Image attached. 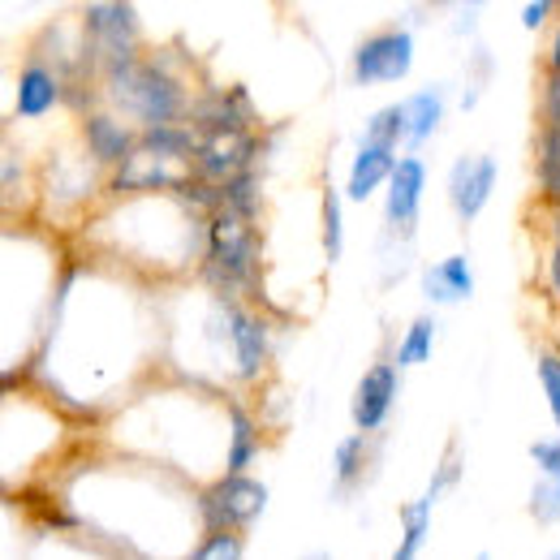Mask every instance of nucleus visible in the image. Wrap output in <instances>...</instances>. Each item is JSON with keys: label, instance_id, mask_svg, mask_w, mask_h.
I'll return each mask as SVG.
<instances>
[{"label": "nucleus", "instance_id": "nucleus-1", "mask_svg": "<svg viewBox=\"0 0 560 560\" xmlns=\"http://www.w3.org/2000/svg\"><path fill=\"white\" fill-rule=\"evenodd\" d=\"M104 86H108L113 104L126 108L130 117H139L142 126L190 117V100H186L182 82L168 70H160V61L121 57V61L104 66Z\"/></svg>", "mask_w": 560, "mask_h": 560}, {"label": "nucleus", "instance_id": "nucleus-2", "mask_svg": "<svg viewBox=\"0 0 560 560\" xmlns=\"http://www.w3.org/2000/svg\"><path fill=\"white\" fill-rule=\"evenodd\" d=\"M255 277H259V237H255V220H250V215H237L233 208L211 211L203 280H208L224 302H237L242 293L255 289Z\"/></svg>", "mask_w": 560, "mask_h": 560}, {"label": "nucleus", "instance_id": "nucleus-3", "mask_svg": "<svg viewBox=\"0 0 560 560\" xmlns=\"http://www.w3.org/2000/svg\"><path fill=\"white\" fill-rule=\"evenodd\" d=\"M268 509V488L259 479H250L246 470H229L220 483H211L203 495H199V517L208 530H246L264 517Z\"/></svg>", "mask_w": 560, "mask_h": 560}, {"label": "nucleus", "instance_id": "nucleus-4", "mask_svg": "<svg viewBox=\"0 0 560 560\" xmlns=\"http://www.w3.org/2000/svg\"><path fill=\"white\" fill-rule=\"evenodd\" d=\"M415 70V35L393 26V31H375L358 44L353 52V82L358 86H380V82H401Z\"/></svg>", "mask_w": 560, "mask_h": 560}, {"label": "nucleus", "instance_id": "nucleus-5", "mask_svg": "<svg viewBox=\"0 0 560 560\" xmlns=\"http://www.w3.org/2000/svg\"><path fill=\"white\" fill-rule=\"evenodd\" d=\"M255 135L250 130H211L203 135L199 151L190 155V173L215 182V186H229L233 177H242L250 164H255Z\"/></svg>", "mask_w": 560, "mask_h": 560}, {"label": "nucleus", "instance_id": "nucleus-6", "mask_svg": "<svg viewBox=\"0 0 560 560\" xmlns=\"http://www.w3.org/2000/svg\"><path fill=\"white\" fill-rule=\"evenodd\" d=\"M86 35H91V52L100 66H113L121 57H135L139 44V22L135 9L126 0H100L86 9Z\"/></svg>", "mask_w": 560, "mask_h": 560}, {"label": "nucleus", "instance_id": "nucleus-7", "mask_svg": "<svg viewBox=\"0 0 560 560\" xmlns=\"http://www.w3.org/2000/svg\"><path fill=\"white\" fill-rule=\"evenodd\" d=\"M397 388H401V366L397 362H375L366 366V375L358 380L350 401V419L358 431L375 435L384 431V422L393 415V401H397Z\"/></svg>", "mask_w": 560, "mask_h": 560}, {"label": "nucleus", "instance_id": "nucleus-8", "mask_svg": "<svg viewBox=\"0 0 560 560\" xmlns=\"http://www.w3.org/2000/svg\"><path fill=\"white\" fill-rule=\"evenodd\" d=\"M422 190H427V164H422L419 155L397 160V168L388 177V199H384V220H388L393 233L415 237V224H419L422 211Z\"/></svg>", "mask_w": 560, "mask_h": 560}, {"label": "nucleus", "instance_id": "nucleus-9", "mask_svg": "<svg viewBox=\"0 0 560 560\" xmlns=\"http://www.w3.org/2000/svg\"><path fill=\"white\" fill-rule=\"evenodd\" d=\"M491 190H495V160L491 155H462L448 173V203L457 211L462 224H475L488 208Z\"/></svg>", "mask_w": 560, "mask_h": 560}, {"label": "nucleus", "instance_id": "nucleus-10", "mask_svg": "<svg viewBox=\"0 0 560 560\" xmlns=\"http://www.w3.org/2000/svg\"><path fill=\"white\" fill-rule=\"evenodd\" d=\"M61 100H66V82L48 70L39 57H31V61L22 66V73H18V91H13V108H18V117L39 121V117H48Z\"/></svg>", "mask_w": 560, "mask_h": 560}, {"label": "nucleus", "instance_id": "nucleus-11", "mask_svg": "<svg viewBox=\"0 0 560 560\" xmlns=\"http://www.w3.org/2000/svg\"><path fill=\"white\" fill-rule=\"evenodd\" d=\"M224 328H229V341H233L242 375L255 380L268 366V328H264V319L242 311L237 302H224Z\"/></svg>", "mask_w": 560, "mask_h": 560}, {"label": "nucleus", "instance_id": "nucleus-12", "mask_svg": "<svg viewBox=\"0 0 560 560\" xmlns=\"http://www.w3.org/2000/svg\"><path fill=\"white\" fill-rule=\"evenodd\" d=\"M182 182H186V177L168 173V155L142 147V151H130V155L117 164L113 190H126V195H135V190H182Z\"/></svg>", "mask_w": 560, "mask_h": 560}, {"label": "nucleus", "instance_id": "nucleus-13", "mask_svg": "<svg viewBox=\"0 0 560 560\" xmlns=\"http://www.w3.org/2000/svg\"><path fill=\"white\" fill-rule=\"evenodd\" d=\"M393 168H397V147H393V142L362 139V147H358V155H353V164H350V186H346V195H350L353 203H366L380 186H388Z\"/></svg>", "mask_w": 560, "mask_h": 560}, {"label": "nucleus", "instance_id": "nucleus-14", "mask_svg": "<svg viewBox=\"0 0 560 560\" xmlns=\"http://www.w3.org/2000/svg\"><path fill=\"white\" fill-rule=\"evenodd\" d=\"M190 121L203 135H211V130H250L255 104L246 100V91H208L203 100L190 104Z\"/></svg>", "mask_w": 560, "mask_h": 560}, {"label": "nucleus", "instance_id": "nucleus-15", "mask_svg": "<svg viewBox=\"0 0 560 560\" xmlns=\"http://www.w3.org/2000/svg\"><path fill=\"white\" fill-rule=\"evenodd\" d=\"M539 186L560 199V73L544 91V130H539Z\"/></svg>", "mask_w": 560, "mask_h": 560}, {"label": "nucleus", "instance_id": "nucleus-16", "mask_svg": "<svg viewBox=\"0 0 560 560\" xmlns=\"http://www.w3.org/2000/svg\"><path fill=\"white\" fill-rule=\"evenodd\" d=\"M422 298L440 302V306H457L466 298H475V272L466 255H448L444 264L422 268Z\"/></svg>", "mask_w": 560, "mask_h": 560}, {"label": "nucleus", "instance_id": "nucleus-17", "mask_svg": "<svg viewBox=\"0 0 560 560\" xmlns=\"http://www.w3.org/2000/svg\"><path fill=\"white\" fill-rule=\"evenodd\" d=\"M82 135H86V147H91V155L100 160V164H121L135 147H139V139H135V130H126L121 121H113V117H86L82 121Z\"/></svg>", "mask_w": 560, "mask_h": 560}, {"label": "nucleus", "instance_id": "nucleus-18", "mask_svg": "<svg viewBox=\"0 0 560 560\" xmlns=\"http://www.w3.org/2000/svg\"><path fill=\"white\" fill-rule=\"evenodd\" d=\"M406 108H410V135H406V142L422 147L427 139H435V130L444 121V95L435 86H422V91H415L406 100Z\"/></svg>", "mask_w": 560, "mask_h": 560}, {"label": "nucleus", "instance_id": "nucleus-19", "mask_svg": "<svg viewBox=\"0 0 560 560\" xmlns=\"http://www.w3.org/2000/svg\"><path fill=\"white\" fill-rule=\"evenodd\" d=\"M259 448L264 440L255 431V419L237 401H229V470H246L259 457Z\"/></svg>", "mask_w": 560, "mask_h": 560}, {"label": "nucleus", "instance_id": "nucleus-20", "mask_svg": "<svg viewBox=\"0 0 560 560\" xmlns=\"http://www.w3.org/2000/svg\"><path fill=\"white\" fill-rule=\"evenodd\" d=\"M431 509H435V495L427 491L419 500H410V504H401V544H397V560H415L422 552V539H427V530H431Z\"/></svg>", "mask_w": 560, "mask_h": 560}, {"label": "nucleus", "instance_id": "nucleus-21", "mask_svg": "<svg viewBox=\"0 0 560 560\" xmlns=\"http://www.w3.org/2000/svg\"><path fill=\"white\" fill-rule=\"evenodd\" d=\"M332 470H337V491L346 495V491L362 479V470H366V431L346 435V440L332 448Z\"/></svg>", "mask_w": 560, "mask_h": 560}, {"label": "nucleus", "instance_id": "nucleus-22", "mask_svg": "<svg viewBox=\"0 0 560 560\" xmlns=\"http://www.w3.org/2000/svg\"><path fill=\"white\" fill-rule=\"evenodd\" d=\"M410 135V108L406 104H384V108H375L371 113V121H366V139L375 142H406Z\"/></svg>", "mask_w": 560, "mask_h": 560}, {"label": "nucleus", "instance_id": "nucleus-23", "mask_svg": "<svg viewBox=\"0 0 560 560\" xmlns=\"http://www.w3.org/2000/svg\"><path fill=\"white\" fill-rule=\"evenodd\" d=\"M435 332H440V328H435V319H415V324H410V332L401 337V346H397V358H393V362H397L401 371H406V366H422V362L431 358Z\"/></svg>", "mask_w": 560, "mask_h": 560}, {"label": "nucleus", "instance_id": "nucleus-24", "mask_svg": "<svg viewBox=\"0 0 560 560\" xmlns=\"http://www.w3.org/2000/svg\"><path fill=\"white\" fill-rule=\"evenodd\" d=\"M346 250V220H341V190H324V255L328 264H341Z\"/></svg>", "mask_w": 560, "mask_h": 560}, {"label": "nucleus", "instance_id": "nucleus-25", "mask_svg": "<svg viewBox=\"0 0 560 560\" xmlns=\"http://www.w3.org/2000/svg\"><path fill=\"white\" fill-rule=\"evenodd\" d=\"M224 208H233L237 215H259V177H255V168H246L242 177H233L229 186H224Z\"/></svg>", "mask_w": 560, "mask_h": 560}, {"label": "nucleus", "instance_id": "nucleus-26", "mask_svg": "<svg viewBox=\"0 0 560 560\" xmlns=\"http://www.w3.org/2000/svg\"><path fill=\"white\" fill-rule=\"evenodd\" d=\"M195 557H199V560H237V557H246L242 530H229V526L208 530V535H203V544L195 548Z\"/></svg>", "mask_w": 560, "mask_h": 560}, {"label": "nucleus", "instance_id": "nucleus-27", "mask_svg": "<svg viewBox=\"0 0 560 560\" xmlns=\"http://www.w3.org/2000/svg\"><path fill=\"white\" fill-rule=\"evenodd\" d=\"M530 513H535L544 526L560 522V479L539 475V483H535V491H530Z\"/></svg>", "mask_w": 560, "mask_h": 560}, {"label": "nucleus", "instance_id": "nucleus-28", "mask_svg": "<svg viewBox=\"0 0 560 560\" xmlns=\"http://www.w3.org/2000/svg\"><path fill=\"white\" fill-rule=\"evenodd\" d=\"M539 384H544V393H548L552 419L560 422V358L557 353H544V358H539Z\"/></svg>", "mask_w": 560, "mask_h": 560}, {"label": "nucleus", "instance_id": "nucleus-29", "mask_svg": "<svg viewBox=\"0 0 560 560\" xmlns=\"http://www.w3.org/2000/svg\"><path fill=\"white\" fill-rule=\"evenodd\" d=\"M457 479H462V448H457V444H448V457L440 462V475L431 479V488H427V491H431V495L440 500V495L453 488Z\"/></svg>", "mask_w": 560, "mask_h": 560}, {"label": "nucleus", "instance_id": "nucleus-30", "mask_svg": "<svg viewBox=\"0 0 560 560\" xmlns=\"http://www.w3.org/2000/svg\"><path fill=\"white\" fill-rule=\"evenodd\" d=\"M530 457H535L539 475L560 479V440H535V444H530Z\"/></svg>", "mask_w": 560, "mask_h": 560}, {"label": "nucleus", "instance_id": "nucleus-31", "mask_svg": "<svg viewBox=\"0 0 560 560\" xmlns=\"http://www.w3.org/2000/svg\"><path fill=\"white\" fill-rule=\"evenodd\" d=\"M552 9H557V0H530V4L522 9V26H526V31H539V26L552 18Z\"/></svg>", "mask_w": 560, "mask_h": 560}, {"label": "nucleus", "instance_id": "nucleus-32", "mask_svg": "<svg viewBox=\"0 0 560 560\" xmlns=\"http://www.w3.org/2000/svg\"><path fill=\"white\" fill-rule=\"evenodd\" d=\"M548 277H552V289H557V298H560V246L552 250V264H548Z\"/></svg>", "mask_w": 560, "mask_h": 560}, {"label": "nucleus", "instance_id": "nucleus-33", "mask_svg": "<svg viewBox=\"0 0 560 560\" xmlns=\"http://www.w3.org/2000/svg\"><path fill=\"white\" fill-rule=\"evenodd\" d=\"M552 73H560V31L557 39H552Z\"/></svg>", "mask_w": 560, "mask_h": 560}, {"label": "nucleus", "instance_id": "nucleus-34", "mask_svg": "<svg viewBox=\"0 0 560 560\" xmlns=\"http://www.w3.org/2000/svg\"><path fill=\"white\" fill-rule=\"evenodd\" d=\"M466 4H488V0H466Z\"/></svg>", "mask_w": 560, "mask_h": 560}, {"label": "nucleus", "instance_id": "nucleus-35", "mask_svg": "<svg viewBox=\"0 0 560 560\" xmlns=\"http://www.w3.org/2000/svg\"><path fill=\"white\" fill-rule=\"evenodd\" d=\"M557 557H560V548H557Z\"/></svg>", "mask_w": 560, "mask_h": 560}]
</instances>
